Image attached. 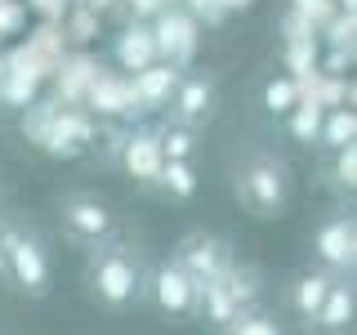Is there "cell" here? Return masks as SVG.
Listing matches in <instances>:
<instances>
[{"mask_svg":"<svg viewBox=\"0 0 357 335\" xmlns=\"http://www.w3.org/2000/svg\"><path fill=\"white\" fill-rule=\"evenodd\" d=\"M174 264L183 268L192 282H215V277H223V268L232 264V246L223 237H215V232H188V237L178 241Z\"/></svg>","mask_w":357,"mask_h":335,"instance_id":"obj_6","label":"cell"},{"mask_svg":"<svg viewBox=\"0 0 357 335\" xmlns=\"http://www.w3.org/2000/svg\"><path fill=\"white\" fill-rule=\"evenodd\" d=\"M335 277L331 273H304L295 277V286H290V308H295V318H304V327H312V318H317L321 299H326Z\"/></svg>","mask_w":357,"mask_h":335,"instance_id":"obj_17","label":"cell"},{"mask_svg":"<svg viewBox=\"0 0 357 335\" xmlns=\"http://www.w3.org/2000/svg\"><path fill=\"white\" fill-rule=\"evenodd\" d=\"M353 139H357V117H353V107H326L317 143H326V148L335 152V148H349Z\"/></svg>","mask_w":357,"mask_h":335,"instance_id":"obj_21","label":"cell"},{"mask_svg":"<svg viewBox=\"0 0 357 335\" xmlns=\"http://www.w3.org/2000/svg\"><path fill=\"white\" fill-rule=\"evenodd\" d=\"M63 223H67V228H72L81 241H98V237H107V232H112V210H107V201L81 193V197H67Z\"/></svg>","mask_w":357,"mask_h":335,"instance_id":"obj_13","label":"cell"},{"mask_svg":"<svg viewBox=\"0 0 357 335\" xmlns=\"http://www.w3.org/2000/svg\"><path fill=\"white\" fill-rule=\"evenodd\" d=\"M295 103H299V85L290 81V76H273V81L264 85V107L273 112V117H286Z\"/></svg>","mask_w":357,"mask_h":335,"instance_id":"obj_25","label":"cell"},{"mask_svg":"<svg viewBox=\"0 0 357 335\" xmlns=\"http://www.w3.org/2000/svg\"><path fill=\"white\" fill-rule=\"evenodd\" d=\"M0 268H5L9 277H14L18 290H27L31 299H45L50 295V255H45V246L36 237H27V232L9 228V223H0Z\"/></svg>","mask_w":357,"mask_h":335,"instance_id":"obj_1","label":"cell"},{"mask_svg":"<svg viewBox=\"0 0 357 335\" xmlns=\"http://www.w3.org/2000/svg\"><path fill=\"white\" fill-rule=\"evenodd\" d=\"M286 193H290V179H286V165L273 161V156H255L250 165L237 174V201L245 210H255L259 219H273L282 215L286 206Z\"/></svg>","mask_w":357,"mask_h":335,"instance_id":"obj_2","label":"cell"},{"mask_svg":"<svg viewBox=\"0 0 357 335\" xmlns=\"http://www.w3.org/2000/svg\"><path fill=\"white\" fill-rule=\"evenodd\" d=\"M94 130H98V121L89 117L85 107H59V112H54V121H50V134H45L40 152L54 156V161H76V156L89 152Z\"/></svg>","mask_w":357,"mask_h":335,"instance_id":"obj_4","label":"cell"},{"mask_svg":"<svg viewBox=\"0 0 357 335\" xmlns=\"http://www.w3.org/2000/svg\"><path fill=\"white\" fill-rule=\"evenodd\" d=\"M156 184H161L170 197H192V193H197V170H192V161H165L161 174H156Z\"/></svg>","mask_w":357,"mask_h":335,"instance_id":"obj_23","label":"cell"},{"mask_svg":"<svg viewBox=\"0 0 357 335\" xmlns=\"http://www.w3.org/2000/svg\"><path fill=\"white\" fill-rule=\"evenodd\" d=\"M335 184H340V188H353L357 184V143L335 148Z\"/></svg>","mask_w":357,"mask_h":335,"instance_id":"obj_29","label":"cell"},{"mask_svg":"<svg viewBox=\"0 0 357 335\" xmlns=\"http://www.w3.org/2000/svg\"><path fill=\"white\" fill-rule=\"evenodd\" d=\"M317 255H321V264H331V268H340V273H353V219H331V223H321L317 228Z\"/></svg>","mask_w":357,"mask_h":335,"instance_id":"obj_16","label":"cell"},{"mask_svg":"<svg viewBox=\"0 0 357 335\" xmlns=\"http://www.w3.org/2000/svg\"><path fill=\"white\" fill-rule=\"evenodd\" d=\"M174 126H201V121L210 117V98H215V89H210L206 76H178V85H174Z\"/></svg>","mask_w":357,"mask_h":335,"instance_id":"obj_14","label":"cell"},{"mask_svg":"<svg viewBox=\"0 0 357 335\" xmlns=\"http://www.w3.org/2000/svg\"><path fill=\"white\" fill-rule=\"evenodd\" d=\"M353 313H357L353 286L349 282H331L326 299H321V308H317V318H312V327H317L321 335H349L353 331Z\"/></svg>","mask_w":357,"mask_h":335,"instance_id":"obj_15","label":"cell"},{"mask_svg":"<svg viewBox=\"0 0 357 335\" xmlns=\"http://www.w3.org/2000/svg\"><path fill=\"white\" fill-rule=\"evenodd\" d=\"M112 59H116V67L126 76H134V72H143L148 63H156V40H152V27H148V22L130 18L126 27H121L116 45H112Z\"/></svg>","mask_w":357,"mask_h":335,"instance_id":"obj_12","label":"cell"},{"mask_svg":"<svg viewBox=\"0 0 357 335\" xmlns=\"http://www.w3.org/2000/svg\"><path fill=\"white\" fill-rule=\"evenodd\" d=\"M335 0H290V14H299V18H308L312 27H321V22H326L331 14H335Z\"/></svg>","mask_w":357,"mask_h":335,"instance_id":"obj_28","label":"cell"},{"mask_svg":"<svg viewBox=\"0 0 357 335\" xmlns=\"http://www.w3.org/2000/svg\"><path fill=\"white\" fill-rule=\"evenodd\" d=\"M126 5V14H134L139 22H148V18H156L161 9H170V5H178V0H121Z\"/></svg>","mask_w":357,"mask_h":335,"instance_id":"obj_31","label":"cell"},{"mask_svg":"<svg viewBox=\"0 0 357 335\" xmlns=\"http://www.w3.org/2000/svg\"><path fill=\"white\" fill-rule=\"evenodd\" d=\"M89 282H94V295L103 299L107 308H126L130 299L139 295V264H134L130 255H121V251H107V255L94 260Z\"/></svg>","mask_w":357,"mask_h":335,"instance_id":"obj_7","label":"cell"},{"mask_svg":"<svg viewBox=\"0 0 357 335\" xmlns=\"http://www.w3.org/2000/svg\"><path fill=\"white\" fill-rule=\"evenodd\" d=\"M148 27H152L156 59H161V63H170V67H178V72H183V67L197 59L201 27H197V18L188 14L183 5H170V9H161L156 18H148Z\"/></svg>","mask_w":357,"mask_h":335,"instance_id":"obj_3","label":"cell"},{"mask_svg":"<svg viewBox=\"0 0 357 335\" xmlns=\"http://www.w3.org/2000/svg\"><path fill=\"white\" fill-rule=\"evenodd\" d=\"M335 5H340V0H335Z\"/></svg>","mask_w":357,"mask_h":335,"instance_id":"obj_34","label":"cell"},{"mask_svg":"<svg viewBox=\"0 0 357 335\" xmlns=\"http://www.w3.org/2000/svg\"><path fill=\"white\" fill-rule=\"evenodd\" d=\"M22 5H27V9H36L40 22H59V18L67 14V5H72V0H22Z\"/></svg>","mask_w":357,"mask_h":335,"instance_id":"obj_32","label":"cell"},{"mask_svg":"<svg viewBox=\"0 0 357 335\" xmlns=\"http://www.w3.org/2000/svg\"><path fill=\"white\" fill-rule=\"evenodd\" d=\"M121 170L130 179H139V184H156V174H161L165 165V152H161V134L156 130H130L126 143H121L116 152Z\"/></svg>","mask_w":357,"mask_h":335,"instance_id":"obj_10","label":"cell"},{"mask_svg":"<svg viewBox=\"0 0 357 335\" xmlns=\"http://www.w3.org/2000/svg\"><path fill=\"white\" fill-rule=\"evenodd\" d=\"M228 335H282V322L268 318V313H255V308H241L237 318L223 327Z\"/></svg>","mask_w":357,"mask_h":335,"instance_id":"obj_26","label":"cell"},{"mask_svg":"<svg viewBox=\"0 0 357 335\" xmlns=\"http://www.w3.org/2000/svg\"><path fill=\"white\" fill-rule=\"evenodd\" d=\"M161 134V152H165V161H192V152H197V134L188 130V126H165V130H156Z\"/></svg>","mask_w":357,"mask_h":335,"instance_id":"obj_24","label":"cell"},{"mask_svg":"<svg viewBox=\"0 0 357 335\" xmlns=\"http://www.w3.org/2000/svg\"><path fill=\"white\" fill-rule=\"evenodd\" d=\"M219 5H223V14H245L255 0H219Z\"/></svg>","mask_w":357,"mask_h":335,"instance_id":"obj_33","label":"cell"},{"mask_svg":"<svg viewBox=\"0 0 357 335\" xmlns=\"http://www.w3.org/2000/svg\"><path fill=\"white\" fill-rule=\"evenodd\" d=\"M178 67L170 63H148L143 72H134L130 76V89H134V103H139V112H156V107H165L170 103V94H174V85H178Z\"/></svg>","mask_w":357,"mask_h":335,"instance_id":"obj_11","label":"cell"},{"mask_svg":"<svg viewBox=\"0 0 357 335\" xmlns=\"http://www.w3.org/2000/svg\"><path fill=\"white\" fill-rule=\"evenodd\" d=\"M81 107L89 112V117H98V121H126V126H130L134 117H143L139 103H134L130 76L126 72H103V67H98V76L89 81Z\"/></svg>","mask_w":357,"mask_h":335,"instance_id":"obj_5","label":"cell"},{"mask_svg":"<svg viewBox=\"0 0 357 335\" xmlns=\"http://www.w3.org/2000/svg\"><path fill=\"white\" fill-rule=\"evenodd\" d=\"M237 313H241V304L232 299V290L223 286V277H215V282H201V318H206V322L228 327Z\"/></svg>","mask_w":357,"mask_h":335,"instance_id":"obj_19","label":"cell"},{"mask_svg":"<svg viewBox=\"0 0 357 335\" xmlns=\"http://www.w3.org/2000/svg\"><path fill=\"white\" fill-rule=\"evenodd\" d=\"M54 112H59V103L54 98H36L31 107H22V117H18V130H22V139L27 143H45V134H50V121H54Z\"/></svg>","mask_w":357,"mask_h":335,"instance_id":"obj_22","label":"cell"},{"mask_svg":"<svg viewBox=\"0 0 357 335\" xmlns=\"http://www.w3.org/2000/svg\"><path fill=\"white\" fill-rule=\"evenodd\" d=\"M152 299L165 318H201V282H192L174 260L152 273Z\"/></svg>","mask_w":357,"mask_h":335,"instance_id":"obj_8","label":"cell"},{"mask_svg":"<svg viewBox=\"0 0 357 335\" xmlns=\"http://www.w3.org/2000/svg\"><path fill=\"white\" fill-rule=\"evenodd\" d=\"M183 9H188V14H192L197 22H206V27H219V22L228 18L219 0H183Z\"/></svg>","mask_w":357,"mask_h":335,"instance_id":"obj_30","label":"cell"},{"mask_svg":"<svg viewBox=\"0 0 357 335\" xmlns=\"http://www.w3.org/2000/svg\"><path fill=\"white\" fill-rule=\"evenodd\" d=\"M22 27H27V5L22 0H0V40L18 36Z\"/></svg>","mask_w":357,"mask_h":335,"instance_id":"obj_27","label":"cell"},{"mask_svg":"<svg viewBox=\"0 0 357 335\" xmlns=\"http://www.w3.org/2000/svg\"><path fill=\"white\" fill-rule=\"evenodd\" d=\"M321 117H326V107L317 103V98H299L295 107L286 112V126H290V139L295 143H317V134H321Z\"/></svg>","mask_w":357,"mask_h":335,"instance_id":"obj_20","label":"cell"},{"mask_svg":"<svg viewBox=\"0 0 357 335\" xmlns=\"http://www.w3.org/2000/svg\"><path fill=\"white\" fill-rule=\"evenodd\" d=\"M98 63L89 50H76V54H63L59 59V67H54V103L59 107H81V98H85V89H89V81L98 76Z\"/></svg>","mask_w":357,"mask_h":335,"instance_id":"obj_9","label":"cell"},{"mask_svg":"<svg viewBox=\"0 0 357 335\" xmlns=\"http://www.w3.org/2000/svg\"><path fill=\"white\" fill-rule=\"evenodd\" d=\"M98 27H103V14H94L89 5H67V14L59 18V31L67 45L85 50L89 40H98Z\"/></svg>","mask_w":357,"mask_h":335,"instance_id":"obj_18","label":"cell"}]
</instances>
